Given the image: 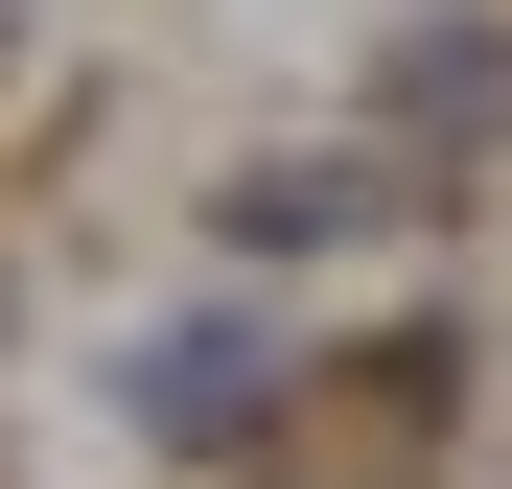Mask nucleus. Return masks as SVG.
Listing matches in <instances>:
<instances>
[{
	"label": "nucleus",
	"mask_w": 512,
	"mask_h": 489,
	"mask_svg": "<svg viewBox=\"0 0 512 489\" xmlns=\"http://www.w3.org/2000/svg\"><path fill=\"white\" fill-rule=\"evenodd\" d=\"M396 210H419L396 163H256L210 233H233V257H350V233H396Z\"/></svg>",
	"instance_id": "1"
},
{
	"label": "nucleus",
	"mask_w": 512,
	"mask_h": 489,
	"mask_svg": "<svg viewBox=\"0 0 512 489\" xmlns=\"http://www.w3.org/2000/svg\"><path fill=\"white\" fill-rule=\"evenodd\" d=\"M256 420H280V373H256V326H163V350H140V443H256Z\"/></svg>",
	"instance_id": "2"
}]
</instances>
